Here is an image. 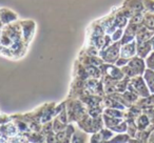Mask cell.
I'll return each instance as SVG.
<instances>
[{
	"instance_id": "6da1fadb",
	"label": "cell",
	"mask_w": 154,
	"mask_h": 143,
	"mask_svg": "<svg viewBox=\"0 0 154 143\" xmlns=\"http://www.w3.org/2000/svg\"><path fill=\"white\" fill-rule=\"evenodd\" d=\"M146 68H147L146 60L136 55L131 58L126 65L122 66V70L127 77L133 78L136 76H143Z\"/></svg>"
},
{
	"instance_id": "7a4b0ae2",
	"label": "cell",
	"mask_w": 154,
	"mask_h": 143,
	"mask_svg": "<svg viewBox=\"0 0 154 143\" xmlns=\"http://www.w3.org/2000/svg\"><path fill=\"white\" fill-rule=\"evenodd\" d=\"M128 90L133 92L140 98H147V97L151 96V93H150L143 76H136V77L131 78L128 83Z\"/></svg>"
},
{
	"instance_id": "3957f363",
	"label": "cell",
	"mask_w": 154,
	"mask_h": 143,
	"mask_svg": "<svg viewBox=\"0 0 154 143\" xmlns=\"http://www.w3.org/2000/svg\"><path fill=\"white\" fill-rule=\"evenodd\" d=\"M137 53V43L135 40H132L128 43H125L120 49V57L127 58V59H131L132 57L136 56Z\"/></svg>"
},
{
	"instance_id": "277c9868",
	"label": "cell",
	"mask_w": 154,
	"mask_h": 143,
	"mask_svg": "<svg viewBox=\"0 0 154 143\" xmlns=\"http://www.w3.org/2000/svg\"><path fill=\"white\" fill-rule=\"evenodd\" d=\"M152 51H153V49H152V44H151V41H150V40L149 41H145V42L137 43V53H136V55L139 56V57L146 59V58L148 57V55H149Z\"/></svg>"
},
{
	"instance_id": "5b68a950",
	"label": "cell",
	"mask_w": 154,
	"mask_h": 143,
	"mask_svg": "<svg viewBox=\"0 0 154 143\" xmlns=\"http://www.w3.org/2000/svg\"><path fill=\"white\" fill-rule=\"evenodd\" d=\"M143 79H145L146 83H147L150 93H151L152 95H154V70L147 67L145 70V73H143Z\"/></svg>"
},
{
	"instance_id": "8992f818",
	"label": "cell",
	"mask_w": 154,
	"mask_h": 143,
	"mask_svg": "<svg viewBox=\"0 0 154 143\" xmlns=\"http://www.w3.org/2000/svg\"><path fill=\"white\" fill-rule=\"evenodd\" d=\"M143 24L147 28H149V30H151L154 32V13L147 12L146 14H143Z\"/></svg>"
},
{
	"instance_id": "52a82bcc",
	"label": "cell",
	"mask_w": 154,
	"mask_h": 143,
	"mask_svg": "<svg viewBox=\"0 0 154 143\" xmlns=\"http://www.w3.org/2000/svg\"><path fill=\"white\" fill-rule=\"evenodd\" d=\"M145 60H146V65H147V67L154 70V51H152Z\"/></svg>"
},
{
	"instance_id": "ba28073f",
	"label": "cell",
	"mask_w": 154,
	"mask_h": 143,
	"mask_svg": "<svg viewBox=\"0 0 154 143\" xmlns=\"http://www.w3.org/2000/svg\"><path fill=\"white\" fill-rule=\"evenodd\" d=\"M143 2L146 11L154 13V0H143Z\"/></svg>"
},
{
	"instance_id": "9c48e42d",
	"label": "cell",
	"mask_w": 154,
	"mask_h": 143,
	"mask_svg": "<svg viewBox=\"0 0 154 143\" xmlns=\"http://www.w3.org/2000/svg\"><path fill=\"white\" fill-rule=\"evenodd\" d=\"M148 142H152V143H154V130H152L151 133H150L149 138H148Z\"/></svg>"
},
{
	"instance_id": "30bf717a",
	"label": "cell",
	"mask_w": 154,
	"mask_h": 143,
	"mask_svg": "<svg viewBox=\"0 0 154 143\" xmlns=\"http://www.w3.org/2000/svg\"><path fill=\"white\" fill-rule=\"evenodd\" d=\"M150 41H151V44H152V49H153V51H154V36L152 37L151 39H150Z\"/></svg>"
}]
</instances>
